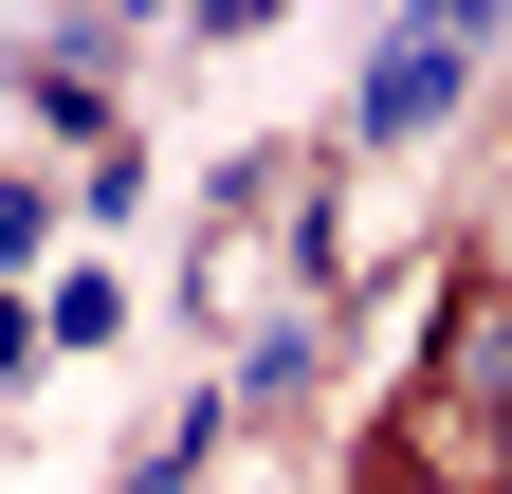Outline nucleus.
Here are the masks:
<instances>
[{"label":"nucleus","mask_w":512,"mask_h":494,"mask_svg":"<svg viewBox=\"0 0 512 494\" xmlns=\"http://www.w3.org/2000/svg\"><path fill=\"white\" fill-rule=\"evenodd\" d=\"M458 92H476V19H403V37L366 55V147H421Z\"/></svg>","instance_id":"1"},{"label":"nucleus","mask_w":512,"mask_h":494,"mask_svg":"<svg viewBox=\"0 0 512 494\" xmlns=\"http://www.w3.org/2000/svg\"><path fill=\"white\" fill-rule=\"evenodd\" d=\"M439 385L512 421V275H458V293H439Z\"/></svg>","instance_id":"2"},{"label":"nucleus","mask_w":512,"mask_h":494,"mask_svg":"<svg viewBox=\"0 0 512 494\" xmlns=\"http://www.w3.org/2000/svg\"><path fill=\"white\" fill-rule=\"evenodd\" d=\"M311 385H330V330H311V312H293V330H256V366H238V385H220V403H238V421H293Z\"/></svg>","instance_id":"3"},{"label":"nucleus","mask_w":512,"mask_h":494,"mask_svg":"<svg viewBox=\"0 0 512 494\" xmlns=\"http://www.w3.org/2000/svg\"><path fill=\"white\" fill-rule=\"evenodd\" d=\"M220 421H238V403H202V421H165V440L128 458V494H183V476H202V440H220Z\"/></svg>","instance_id":"4"},{"label":"nucleus","mask_w":512,"mask_h":494,"mask_svg":"<svg viewBox=\"0 0 512 494\" xmlns=\"http://www.w3.org/2000/svg\"><path fill=\"white\" fill-rule=\"evenodd\" d=\"M37 238H55V183H37V165H0V275H19Z\"/></svg>","instance_id":"5"},{"label":"nucleus","mask_w":512,"mask_h":494,"mask_svg":"<svg viewBox=\"0 0 512 494\" xmlns=\"http://www.w3.org/2000/svg\"><path fill=\"white\" fill-rule=\"evenodd\" d=\"M37 348H55V330H37V312H19V293H0V385H19V366H37Z\"/></svg>","instance_id":"6"}]
</instances>
